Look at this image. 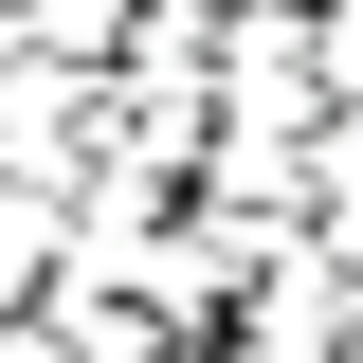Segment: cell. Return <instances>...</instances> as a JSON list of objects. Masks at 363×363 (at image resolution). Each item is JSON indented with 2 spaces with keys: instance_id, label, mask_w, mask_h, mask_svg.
Returning <instances> with one entry per match:
<instances>
[{
  "instance_id": "cell-2",
  "label": "cell",
  "mask_w": 363,
  "mask_h": 363,
  "mask_svg": "<svg viewBox=\"0 0 363 363\" xmlns=\"http://www.w3.org/2000/svg\"><path fill=\"white\" fill-rule=\"evenodd\" d=\"M109 164V73H73V55H0V182H73Z\"/></svg>"
},
{
  "instance_id": "cell-3",
  "label": "cell",
  "mask_w": 363,
  "mask_h": 363,
  "mask_svg": "<svg viewBox=\"0 0 363 363\" xmlns=\"http://www.w3.org/2000/svg\"><path fill=\"white\" fill-rule=\"evenodd\" d=\"M55 255H73V200H55V182H0V309H37Z\"/></svg>"
},
{
  "instance_id": "cell-7",
  "label": "cell",
  "mask_w": 363,
  "mask_h": 363,
  "mask_svg": "<svg viewBox=\"0 0 363 363\" xmlns=\"http://www.w3.org/2000/svg\"><path fill=\"white\" fill-rule=\"evenodd\" d=\"M0 55H18V0H0Z\"/></svg>"
},
{
  "instance_id": "cell-5",
  "label": "cell",
  "mask_w": 363,
  "mask_h": 363,
  "mask_svg": "<svg viewBox=\"0 0 363 363\" xmlns=\"http://www.w3.org/2000/svg\"><path fill=\"white\" fill-rule=\"evenodd\" d=\"M145 18H200V37H218V18H236V0H145Z\"/></svg>"
},
{
  "instance_id": "cell-6",
  "label": "cell",
  "mask_w": 363,
  "mask_h": 363,
  "mask_svg": "<svg viewBox=\"0 0 363 363\" xmlns=\"http://www.w3.org/2000/svg\"><path fill=\"white\" fill-rule=\"evenodd\" d=\"M145 363H236V345H200V327H182V345H145Z\"/></svg>"
},
{
  "instance_id": "cell-1",
  "label": "cell",
  "mask_w": 363,
  "mask_h": 363,
  "mask_svg": "<svg viewBox=\"0 0 363 363\" xmlns=\"http://www.w3.org/2000/svg\"><path fill=\"white\" fill-rule=\"evenodd\" d=\"M345 327H363V272L327 255L309 218L272 236L255 272H236V363H327V345H345Z\"/></svg>"
},
{
  "instance_id": "cell-4",
  "label": "cell",
  "mask_w": 363,
  "mask_h": 363,
  "mask_svg": "<svg viewBox=\"0 0 363 363\" xmlns=\"http://www.w3.org/2000/svg\"><path fill=\"white\" fill-rule=\"evenodd\" d=\"M128 37H145V0H18V55H73V73H109Z\"/></svg>"
}]
</instances>
